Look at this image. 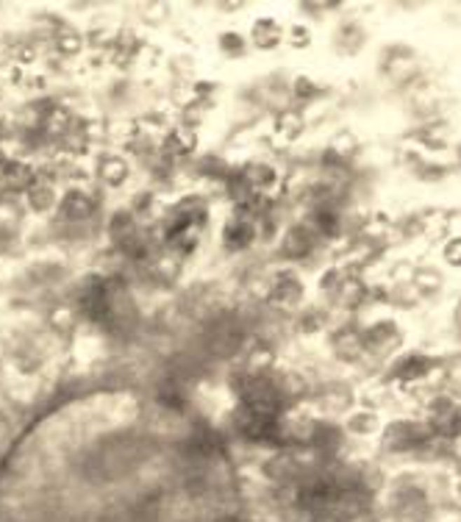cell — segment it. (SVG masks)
Instances as JSON below:
<instances>
[{"label": "cell", "mask_w": 461, "mask_h": 522, "mask_svg": "<svg viewBox=\"0 0 461 522\" xmlns=\"http://www.w3.org/2000/svg\"><path fill=\"white\" fill-rule=\"evenodd\" d=\"M31 206L36 209V212H45V209H50L53 206V192L48 189V186H36L34 192H31Z\"/></svg>", "instance_id": "9c48e42d"}, {"label": "cell", "mask_w": 461, "mask_h": 522, "mask_svg": "<svg viewBox=\"0 0 461 522\" xmlns=\"http://www.w3.org/2000/svg\"><path fill=\"white\" fill-rule=\"evenodd\" d=\"M442 256H445V261H448L450 267H461V236H453V239L445 242Z\"/></svg>", "instance_id": "30bf717a"}, {"label": "cell", "mask_w": 461, "mask_h": 522, "mask_svg": "<svg viewBox=\"0 0 461 522\" xmlns=\"http://www.w3.org/2000/svg\"><path fill=\"white\" fill-rule=\"evenodd\" d=\"M220 48H223V53H228V56H242V53H245V39H242L236 31H226V34L220 36Z\"/></svg>", "instance_id": "52a82bcc"}, {"label": "cell", "mask_w": 461, "mask_h": 522, "mask_svg": "<svg viewBox=\"0 0 461 522\" xmlns=\"http://www.w3.org/2000/svg\"><path fill=\"white\" fill-rule=\"evenodd\" d=\"M275 295L281 303H298L303 298V284L295 278V275H284L278 284H275Z\"/></svg>", "instance_id": "5b68a950"}, {"label": "cell", "mask_w": 461, "mask_h": 522, "mask_svg": "<svg viewBox=\"0 0 461 522\" xmlns=\"http://www.w3.org/2000/svg\"><path fill=\"white\" fill-rule=\"evenodd\" d=\"M287 34H289L287 39H289L292 48H308L311 45V31H308L306 25H292Z\"/></svg>", "instance_id": "8fae6325"}, {"label": "cell", "mask_w": 461, "mask_h": 522, "mask_svg": "<svg viewBox=\"0 0 461 522\" xmlns=\"http://www.w3.org/2000/svg\"><path fill=\"white\" fill-rule=\"evenodd\" d=\"M331 148H333V153H339V156H350V153H356V148H359V139H356L350 131H342V134L331 142Z\"/></svg>", "instance_id": "ba28073f"}, {"label": "cell", "mask_w": 461, "mask_h": 522, "mask_svg": "<svg viewBox=\"0 0 461 522\" xmlns=\"http://www.w3.org/2000/svg\"><path fill=\"white\" fill-rule=\"evenodd\" d=\"M281 39H284V28H281L275 20L264 17V20H259V22L253 25V45H256V48L270 50V48H275Z\"/></svg>", "instance_id": "6da1fadb"}, {"label": "cell", "mask_w": 461, "mask_h": 522, "mask_svg": "<svg viewBox=\"0 0 461 522\" xmlns=\"http://www.w3.org/2000/svg\"><path fill=\"white\" fill-rule=\"evenodd\" d=\"M100 175L109 181V184H123L125 181V175H128V167H125V161H120V158H109L106 164H103V170H100Z\"/></svg>", "instance_id": "8992f818"}, {"label": "cell", "mask_w": 461, "mask_h": 522, "mask_svg": "<svg viewBox=\"0 0 461 522\" xmlns=\"http://www.w3.org/2000/svg\"><path fill=\"white\" fill-rule=\"evenodd\" d=\"M376 425H378V420H376L370 411H362V414H356V417L350 420V431H359V434H362V431L367 434V431H373Z\"/></svg>", "instance_id": "7c38bea8"}, {"label": "cell", "mask_w": 461, "mask_h": 522, "mask_svg": "<svg viewBox=\"0 0 461 522\" xmlns=\"http://www.w3.org/2000/svg\"><path fill=\"white\" fill-rule=\"evenodd\" d=\"M253 233H256V228L247 220H230L228 228H226V245L233 247V250H239V247L253 242Z\"/></svg>", "instance_id": "7a4b0ae2"}, {"label": "cell", "mask_w": 461, "mask_h": 522, "mask_svg": "<svg viewBox=\"0 0 461 522\" xmlns=\"http://www.w3.org/2000/svg\"><path fill=\"white\" fill-rule=\"evenodd\" d=\"M411 287L422 295V298H428V295H436L439 289H442V275L436 273V270H428V267H422V270H417L414 273V278H411Z\"/></svg>", "instance_id": "3957f363"}, {"label": "cell", "mask_w": 461, "mask_h": 522, "mask_svg": "<svg viewBox=\"0 0 461 522\" xmlns=\"http://www.w3.org/2000/svg\"><path fill=\"white\" fill-rule=\"evenodd\" d=\"M311 245H314V233L308 228H292L289 236H287V242H284V253L303 256V253L311 250Z\"/></svg>", "instance_id": "277c9868"}]
</instances>
